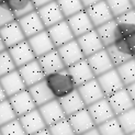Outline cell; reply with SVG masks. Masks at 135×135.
<instances>
[{
	"label": "cell",
	"mask_w": 135,
	"mask_h": 135,
	"mask_svg": "<svg viewBox=\"0 0 135 135\" xmlns=\"http://www.w3.org/2000/svg\"><path fill=\"white\" fill-rule=\"evenodd\" d=\"M80 1H81L83 6H84V8L86 9V8H88V7H90V6L94 4V3H97V2L101 1V0H80Z\"/></svg>",
	"instance_id": "45"
},
{
	"label": "cell",
	"mask_w": 135,
	"mask_h": 135,
	"mask_svg": "<svg viewBox=\"0 0 135 135\" xmlns=\"http://www.w3.org/2000/svg\"><path fill=\"white\" fill-rule=\"evenodd\" d=\"M4 50H7V49H6V46H4L3 42H2V40L0 38V53H1L2 51H4Z\"/></svg>",
	"instance_id": "49"
},
{
	"label": "cell",
	"mask_w": 135,
	"mask_h": 135,
	"mask_svg": "<svg viewBox=\"0 0 135 135\" xmlns=\"http://www.w3.org/2000/svg\"><path fill=\"white\" fill-rule=\"evenodd\" d=\"M96 79H97L99 86L101 87V89H102L105 97H109L115 91L124 88V85L119 76L115 67L103 73L102 75L97 76Z\"/></svg>",
	"instance_id": "4"
},
{
	"label": "cell",
	"mask_w": 135,
	"mask_h": 135,
	"mask_svg": "<svg viewBox=\"0 0 135 135\" xmlns=\"http://www.w3.org/2000/svg\"><path fill=\"white\" fill-rule=\"evenodd\" d=\"M80 135H100V132L98 130V127L94 126V127H92V129H90L89 131H87V132L80 134Z\"/></svg>",
	"instance_id": "46"
},
{
	"label": "cell",
	"mask_w": 135,
	"mask_h": 135,
	"mask_svg": "<svg viewBox=\"0 0 135 135\" xmlns=\"http://www.w3.org/2000/svg\"><path fill=\"white\" fill-rule=\"evenodd\" d=\"M6 99H8V98H7V96H6V93H4L3 89H2L1 85H0V102L3 101V100H6Z\"/></svg>",
	"instance_id": "48"
},
{
	"label": "cell",
	"mask_w": 135,
	"mask_h": 135,
	"mask_svg": "<svg viewBox=\"0 0 135 135\" xmlns=\"http://www.w3.org/2000/svg\"><path fill=\"white\" fill-rule=\"evenodd\" d=\"M67 120H68L71 129L74 130L76 135H80L96 126L87 108L67 117Z\"/></svg>",
	"instance_id": "22"
},
{
	"label": "cell",
	"mask_w": 135,
	"mask_h": 135,
	"mask_svg": "<svg viewBox=\"0 0 135 135\" xmlns=\"http://www.w3.org/2000/svg\"><path fill=\"white\" fill-rule=\"evenodd\" d=\"M119 76L122 80L124 87L129 86L135 81V58L129 59L127 62L115 67Z\"/></svg>",
	"instance_id": "28"
},
{
	"label": "cell",
	"mask_w": 135,
	"mask_h": 135,
	"mask_svg": "<svg viewBox=\"0 0 135 135\" xmlns=\"http://www.w3.org/2000/svg\"><path fill=\"white\" fill-rule=\"evenodd\" d=\"M36 12H37L38 17L41 18L45 29L65 20L63 13L60 11L59 7L56 2V0H53V1L46 3L45 6L41 7V8L36 9Z\"/></svg>",
	"instance_id": "12"
},
{
	"label": "cell",
	"mask_w": 135,
	"mask_h": 135,
	"mask_svg": "<svg viewBox=\"0 0 135 135\" xmlns=\"http://www.w3.org/2000/svg\"><path fill=\"white\" fill-rule=\"evenodd\" d=\"M0 85H1L7 98L26 89L18 69H15L9 74H7V75L0 77Z\"/></svg>",
	"instance_id": "23"
},
{
	"label": "cell",
	"mask_w": 135,
	"mask_h": 135,
	"mask_svg": "<svg viewBox=\"0 0 135 135\" xmlns=\"http://www.w3.org/2000/svg\"><path fill=\"white\" fill-rule=\"evenodd\" d=\"M56 50L59 54L60 58H62L65 67H69L75 63L85 58L84 54H83L81 50H80V47L76 41V38H74L71 41L63 44L62 46L57 47Z\"/></svg>",
	"instance_id": "10"
},
{
	"label": "cell",
	"mask_w": 135,
	"mask_h": 135,
	"mask_svg": "<svg viewBox=\"0 0 135 135\" xmlns=\"http://www.w3.org/2000/svg\"><path fill=\"white\" fill-rule=\"evenodd\" d=\"M18 119L20 121V123H21L24 132L26 133V135H32L47 127L41 115V113L37 110V108L23 114L21 117H19Z\"/></svg>",
	"instance_id": "17"
},
{
	"label": "cell",
	"mask_w": 135,
	"mask_h": 135,
	"mask_svg": "<svg viewBox=\"0 0 135 135\" xmlns=\"http://www.w3.org/2000/svg\"><path fill=\"white\" fill-rule=\"evenodd\" d=\"M46 31L49 33L52 42L56 49L75 38L68 23L66 21V19L56 23V24L52 25V26H50V28H47Z\"/></svg>",
	"instance_id": "8"
},
{
	"label": "cell",
	"mask_w": 135,
	"mask_h": 135,
	"mask_svg": "<svg viewBox=\"0 0 135 135\" xmlns=\"http://www.w3.org/2000/svg\"><path fill=\"white\" fill-rule=\"evenodd\" d=\"M85 11L87 12V15H88L94 28H97V26L114 19L109 7H108L105 2V0H101V1L88 7V8L85 9Z\"/></svg>",
	"instance_id": "11"
},
{
	"label": "cell",
	"mask_w": 135,
	"mask_h": 135,
	"mask_svg": "<svg viewBox=\"0 0 135 135\" xmlns=\"http://www.w3.org/2000/svg\"><path fill=\"white\" fill-rule=\"evenodd\" d=\"M17 114L13 111L12 107L8 99H6L0 102V126L11 122L12 120L17 119Z\"/></svg>",
	"instance_id": "37"
},
{
	"label": "cell",
	"mask_w": 135,
	"mask_h": 135,
	"mask_svg": "<svg viewBox=\"0 0 135 135\" xmlns=\"http://www.w3.org/2000/svg\"><path fill=\"white\" fill-rule=\"evenodd\" d=\"M125 88H126V91L129 92L130 97H131L133 103H134V105H135V81H134L133 84L129 85V86H126Z\"/></svg>",
	"instance_id": "43"
},
{
	"label": "cell",
	"mask_w": 135,
	"mask_h": 135,
	"mask_svg": "<svg viewBox=\"0 0 135 135\" xmlns=\"http://www.w3.org/2000/svg\"><path fill=\"white\" fill-rule=\"evenodd\" d=\"M118 49L131 58H135V33L114 42Z\"/></svg>",
	"instance_id": "34"
},
{
	"label": "cell",
	"mask_w": 135,
	"mask_h": 135,
	"mask_svg": "<svg viewBox=\"0 0 135 135\" xmlns=\"http://www.w3.org/2000/svg\"><path fill=\"white\" fill-rule=\"evenodd\" d=\"M100 135H125L121 127L117 117L110 119L109 121L97 126Z\"/></svg>",
	"instance_id": "33"
},
{
	"label": "cell",
	"mask_w": 135,
	"mask_h": 135,
	"mask_svg": "<svg viewBox=\"0 0 135 135\" xmlns=\"http://www.w3.org/2000/svg\"><path fill=\"white\" fill-rule=\"evenodd\" d=\"M86 60H87V63H88V65L90 66L93 75L96 77L114 68V66L111 62L109 55H108L105 49L94 53L88 57H86Z\"/></svg>",
	"instance_id": "16"
},
{
	"label": "cell",
	"mask_w": 135,
	"mask_h": 135,
	"mask_svg": "<svg viewBox=\"0 0 135 135\" xmlns=\"http://www.w3.org/2000/svg\"><path fill=\"white\" fill-rule=\"evenodd\" d=\"M0 135H1V133H0Z\"/></svg>",
	"instance_id": "53"
},
{
	"label": "cell",
	"mask_w": 135,
	"mask_h": 135,
	"mask_svg": "<svg viewBox=\"0 0 135 135\" xmlns=\"http://www.w3.org/2000/svg\"><path fill=\"white\" fill-rule=\"evenodd\" d=\"M31 1H32L33 6H34L35 10H36V9H38V8H41V7L45 6L46 3L53 1V0H31Z\"/></svg>",
	"instance_id": "44"
},
{
	"label": "cell",
	"mask_w": 135,
	"mask_h": 135,
	"mask_svg": "<svg viewBox=\"0 0 135 135\" xmlns=\"http://www.w3.org/2000/svg\"><path fill=\"white\" fill-rule=\"evenodd\" d=\"M130 1H131L132 6H133V8H135V0H130Z\"/></svg>",
	"instance_id": "50"
},
{
	"label": "cell",
	"mask_w": 135,
	"mask_h": 135,
	"mask_svg": "<svg viewBox=\"0 0 135 135\" xmlns=\"http://www.w3.org/2000/svg\"><path fill=\"white\" fill-rule=\"evenodd\" d=\"M56 2L65 19L85 9L80 0H56Z\"/></svg>",
	"instance_id": "31"
},
{
	"label": "cell",
	"mask_w": 135,
	"mask_h": 135,
	"mask_svg": "<svg viewBox=\"0 0 135 135\" xmlns=\"http://www.w3.org/2000/svg\"><path fill=\"white\" fill-rule=\"evenodd\" d=\"M105 51H107L108 55H109V57H110V59H111V62H112L114 67H118L121 64L127 62L129 59H132L130 56H127L126 54H124L123 52H121L114 44L105 47Z\"/></svg>",
	"instance_id": "36"
},
{
	"label": "cell",
	"mask_w": 135,
	"mask_h": 135,
	"mask_svg": "<svg viewBox=\"0 0 135 135\" xmlns=\"http://www.w3.org/2000/svg\"><path fill=\"white\" fill-rule=\"evenodd\" d=\"M8 52L10 54L12 60L15 62L17 68H19V67H21V66L25 65L26 63H29L31 60L36 58L26 40L8 49Z\"/></svg>",
	"instance_id": "20"
},
{
	"label": "cell",
	"mask_w": 135,
	"mask_h": 135,
	"mask_svg": "<svg viewBox=\"0 0 135 135\" xmlns=\"http://www.w3.org/2000/svg\"><path fill=\"white\" fill-rule=\"evenodd\" d=\"M47 129H49L51 135H76L74 130L71 129L67 118L47 126Z\"/></svg>",
	"instance_id": "35"
},
{
	"label": "cell",
	"mask_w": 135,
	"mask_h": 135,
	"mask_svg": "<svg viewBox=\"0 0 135 135\" xmlns=\"http://www.w3.org/2000/svg\"><path fill=\"white\" fill-rule=\"evenodd\" d=\"M3 2H6V0H0V3H3Z\"/></svg>",
	"instance_id": "51"
},
{
	"label": "cell",
	"mask_w": 135,
	"mask_h": 135,
	"mask_svg": "<svg viewBox=\"0 0 135 135\" xmlns=\"http://www.w3.org/2000/svg\"><path fill=\"white\" fill-rule=\"evenodd\" d=\"M66 68L68 70L69 75L71 76L76 87L81 86L86 84L87 81H89V80L96 78V76L93 75V73L90 68V66L87 63L86 58L79 60V62L75 63L69 67H66Z\"/></svg>",
	"instance_id": "21"
},
{
	"label": "cell",
	"mask_w": 135,
	"mask_h": 135,
	"mask_svg": "<svg viewBox=\"0 0 135 135\" xmlns=\"http://www.w3.org/2000/svg\"><path fill=\"white\" fill-rule=\"evenodd\" d=\"M6 3L13 12L16 19H19L35 10L31 0H6Z\"/></svg>",
	"instance_id": "29"
},
{
	"label": "cell",
	"mask_w": 135,
	"mask_h": 135,
	"mask_svg": "<svg viewBox=\"0 0 135 135\" xmlns=\"http://www.w3.org/2000/svg\"><path fill=\"white\" fill-rule=\"evenodd\" d=\"M76 89L79 93V96L81 97L86 107L97 102L100 99L105 97L96 78L89 80V81H87L81 86H78Z\"/></svg>",
	"instance_id": "9"
},
{
	"label": "cell",
	"mask_w": 135,
	"mask_h": 135,
	"mask_svg": "<svg viewBox=\"0 0 135 135\" xmlns=\"http://www.w3.org/2000/svg\"><path fill=\"white\" fill-rule=\"evenodd\" d=\"M76 41L80 47V50H81L85 58L104 49L102 42L100 41V38L94 29L76 37Z\"/></svg>",
	"instance_id": "7"
},
{
	"label": "cell",
	"mask_w": 135,
	"mask_h": 135,
	"mask_svg": "<svg viewBox=\"0 0 135 135\" xmlns=\"http://www.w3.org/2000/svg\"><path fill=\"white\" fill-rule=\"evenodd\" d=\"M29 91V93L31 94V97L34 101V103L36 105V108L41 107L47 102H50L53 99H55L54 94L52 93L51 89L49 88V86L46 85L45 80H41L37 84L33 85L29 88H26Z\"/></svg>",
	"instance_id": "26"
},
{
	"label": "cell",
	"mask_w": 135,
	"mask_h": 135,
	"mask_svg": "<svg viewBox=\"0 0 135 135\" xmlns=\"http://www.w3.org/2000/svg\"><path fill=\"white\" fill-rule=\"evenodd\" d=\"M17 21L20 25V28H21L25 38H29L40 33L41 31L45 30V26L42 22L41 18L38 17L36 10L17 19Z\"/></svg>",
	"instance_id": "6"
},
{
	"label": "cell",
	"mask_w": 135,
	"mask_h": 135,
	"mask_svg": "<svg viewBox=\"0 0 135 135\" xmlns=\"http://www.w3.org/2000/svg\"><path fill=\"white\" fill-rule=\"evenodd\" d=\"M44 80L51 89L52 93L54 94L55 99L62 98L77 88L67 68L46 75Z\"/></svg>",
	"instance_id": "1"
},
{
	"label": "cell",
	"mask_w": 135,
	"mask_h": 135,
	"mask_svg": "<svg viewBox=\"0 0 135 135\" xmlns=\"http://www.w3.org/2000/svg\"><path fill=\"white\" fill-rule=\"evenodd\" d=\"M8 100L18 118L36 109V105L34 103V101H33L31 94L29 93L28 89H24L16 94H13V96L8 98Z\"/></svg>",
	"instance_id": "5"
},
{
	"label": "cell",
	"mask_w": 135,
	"mask_h": 135,
	"mask_svg": "<svg viewBox=\"0 0 135 135\" xmlns=\"http://www.w3.org/2000/svg\"><path fill=\"white\" fill-rule=\"evenodd\" d=\"M97 34L102 42L104 49L108 46L114 44L117 40V21L115 19H112L103 24H101L97 28H94Z\"/></svg>",
	"instance_id": "27"
},
{
	"label": "cell",
	"mask_w": 135,
	"mask_h": 135,
	"mask_svg": "<svg viewBox=\"0 0 135 135\" xmlns=\"http://www.w3.org/2000/svg\"><path fill=\"white\" fill-rule=\"evenodd\" d=\"M26 41H28V43H29L30 47L32 49V51H33V53H34L36 58L44 55V54H46V53L51 52V51H53L54 49H56V47L54 46L46 29L41 31L35 35L26 38Z\"/></svg>",
	"instance_id": "13"
},
{
	"label": "cell",
	"mask_w": 135,
	"mask_h": 135,
	"mask_svg": "<svg viewBox=\"0 0 135 135\" xmlns=\"http://www.w3.org/2000/svg\"><path fill=\"white\" fill-rule=\"evenodd\" d=\"M135 33V25L134 24H127V23H120L117 22V40L126 37L131 34Z\"/></svg>",
	"instance_id": "41"
},
{
	"label": "cell",
	"mask_w": 135,
	"mask_h": 135,
	"mask_svg": "<svg viewBox=\"0 0 135 135\" xmlns=\"http://www.w3.org/2000/svg\"><path fill=\"white\" fill-rule=\"evenodd\" d=\"M105 98L108 99V101H109V103L112 108L114 114H115V117L121 113H123V112L129 111L130 109L135 107L129 92L126 91L125 87L115 91L114 93H112L111 96L105 97Z\"/></svg>",
	"instance_id": "18"
},
{
	"label": "cell",
	"mask_w": 135,
	"mask_h": 135,
	"mask_svg": "<svg viewBox=\"0 0 135 135\" xmlns=\"http://www.w3.org/2000/svg\"><path fill=\"white\" fill-rule=\"evenodd\" d=\"M0 38L2 40L7 50L26 40L17 20L0 28Z\"/></svg>",
	"instance_id": "19"
},
{
	"label": "cell",
	"mask_w": 135,
	"mask_h": 135,
	"mask_svg": "<svg viewBox=\"0 0 135 135\" xmlns=\"http://www.w3.org/2000/svg\"><path fill=\"white\" fill-rule=\"evenodd\" d=\"M32 135H51V133H50V131H49V129H44V130H42V131H38V132H36V133H34V134H32Z\"/></svg>",
	"instance_id": "47"
},
{
	"label": "cell",
	"mask_w": 135,
	"mask_h": 135,
	"mask_svg": "<svg viewBox=\"0 0 135 135\" xmlns=\"http://www.w3.org/2000/svg\"><path fill=\"white\" fill-rule=\"evenodd\" d=\"M17 69H18L26 88L37 84L38 81H41V80H43L45 78V75H44V73H43L36 58L31 60L29 63H26L25 65H23L21 67H19Z\"/></svg>",
	"instance_id": "3"
},
{
	"label": "cell",
	"mask_w": 135,
	"mask_h": 135,
	"mask_svg": "<svg viewBox=\"0 0 135 135\" xmlns=\"http://www.w3.org/2000/svg\"><path fill=\"white\" fill-rule=\"evenodd\" d=\"M134 9H135V8H134Z\"/></svg>",
	"instance_id": "54"
},
{
	"label": "cell",
	"mask_w": 135,
	"mask_h": 135,
	"mask_svg": "<svg viewBox=\"0 0 135 135\" xmlns=\"http://www.w3.org/2000/svg\"><path fill=\"white\" fill-rule=\"evenodd\" d=\"M0 133L1 135H26L18 118L0 126Z\"/></svg>",
	"instance_id": "39"
},
{
	"label": "cell",
	"mask_w": 135,
	"mask_h": 135,
	"mask_svg": "<svg viewBox=\"0 0 135 135\" xmlns=\"http://www.w3.org/2000/svg\"><path fill=\"white\" fill-rule=\"evenodd\" d=\"M86 108H87V110H88L96 126L102 124V123L107 122V121H109L110 119L115 117V114H114L109 101H108V99L105 97L100 99L97 102L86 107Z\"/></svg>",
	"instance_id": "2"
},
{
	"label": "cell",
	"mask_w": 135,
	"mask_h": 135,
	"mask_svg": "<svg viewBox=\"0 0 135 135\" xmlns=\"http://www.w3.org/2000/svg\"><path fill=\"white\" fill-rule=\"evenodd\" d=\"M15 69H17V66L12 60L8 50L2 51L0 53V77L7 75Z\"/></svg>",
	"instance_id": "38"
},
{
	"label": "cell",
	"mask_w": 135,
	"mask_h": 135,
	"mask_svg": "<svg viewBox=\"0 0 135 135\" xmlns=\"http://www.w3.org/2000/svg\"><path fill=\"white\" fill-rule=\"evenodd\" d=\"M105 2L113 18H118L123 13L134 9L130 0H105Z\"/></svg>",
	"instance_id": "32"
},
{
	"label": "cell",
	"mask_w": 135,
	"mask_h": 135,
	"mask_svg": "<svg viewBox=\"0 0 135 135\" xmlns=\"http://www.w3.org/2000/svg\"><path fill=\"white\" fill-rule=\"evenodd\" d=\"M57 100H58L60 107H62L66 118L86 108V104L84 103L81 97L79 96L77 89H75L70 93L66 94V96L59 98Z\"/></svg>",
	"instance_id": "25"
},
{
	"label": "cell",
	"mask_w": 135,
	"mask_h": 135,
	"mask_svg": "<svg viewBox=\"0 0 135 135\" xmlns=\"http://www.w3.org/2000/svg\"><path fill=\"white\" fill-rule=\"evenodd\" d=\"M114 19H115L117 22H120V23H127V24L135 25V9H132Z\"/></svg>",
	"instance_id": "42"
},
{
	"label": "cell",
	"mask_w": 135,
	"mask_h": 135,
	"mask_svg": "<svg viewBox=\"0 0 135 135\" xmlns=\"http://www.w3.org/2000/svg\"><path fill=\"white\" fill-rule=\"evenodd\" d=\"M36 59H37V62H38L40 66H41L45 76L66 68L56 49H54L53 51L37 57Z\"/></svg>",
	"instance_id": "24"
},
{
	"label": "cell",
	"mask_w": 135,
	"mask_h": 135,
	"mask_svg": "<svg viewBox=\"0 0 135 135\" xmlns=\"http://www.w3.org/2000/svg\"><path fill=\"white\" fill-rule=\"evenodd\" d=\"M15 20H17V19L15 17V15H13V12L8 7V4L6 2L0 3V28L13 22Z\"/></svg>",
	"instance_id": "40"
},
{
	"label": "cell",
	"mask_w": 135,
	"mask_h": 135,
	"mask_svg": "<svg viewBox=\"0 0 135 135\" xmlns=\"http://www.w3.org/2000/svg\"><path fill=\"white\" fill-rule=\"evenodd\" d=\"M37 110L41 113L46 126H50L54 123L66 119V115L57 99H53L50 102L38 107Z\"/></svg>",
	"instance_id": "14"
},
{
	"label": "cell",
	"mask_w": 135,
	"mask_h": 135,
	"mask_svg": "<svg viewBox=\"0 0 135 135\" xmlns=\"http://www.w3.org/2000/svg\"><path fill=\"white\" fill-rule=\"evenodd\" d=\"M66 21L68 23L75 38L94 29V26L92 25V23L90 21L88 15H87V12L85 11V9L75 13V15L69 17V18H67Z\"/></svg>",
	"instance_id": "15"
},
{
	"label": "cell",
	"mask_w": 135,
	"mask_h": 135,
	"mask_svg": "<svg viewBox=\"0 0 135 135\" xmlns=\"http://www.w3.org/2000/svg\"><path fill=\"white\" fill-rule=\"evenodd\" d=\"M129 135H135V132H133V133H131V134H129Z\"/></svg>",
	"instance_id": "52"
},
{
	"label": "cell",
	"mask_w": 135,
	"mask_h": 135,
	"mask_svg": "<svg viewBox=\"0 0 135 135\" xmlns=\"http://www.w3.org/2000/svg\"><path fill=\"white\" fill-rule=\"evenodd\" d=\"M117 119L125 135L135 132V107L117 115Z\"/></svg>",
	"instance_id": "30"
}]
</instances>
